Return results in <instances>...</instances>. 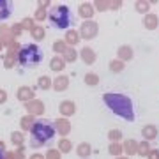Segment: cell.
<instances>
[{
    "instance_id": "2",
    "label": "cell",
    "mask_w": 159,
    "mask_h": 159,
    "mask_svg": "<svg viewBox=\"0 0 159 159\" xmlns=\"http://www.w3.org/2000/svg\"><path fill=\"white\" fill-rule=\"evenodd\" d=\"M43 55L39 53V48L37 46H25L21 51H20V62L23 66H37L41 62Z\"/></svg>"
},
{
    "instance_id": "1",
    "label": "cell",
    "mask_w": 159,
    "mask_h": 159,
    "mask_svg": "<svg viewBox=\"0 0 159 159\" xmlns=\"http://www.w3.org/2000/svg\"><path fill=\"white\" fill-rule=\"evenodd\" d=\"M104 101L110 104V108L115 110V113H119L120 117H124V119H133V110H131V102L127 97L124 96H119V94H106L104 97Z\"/></svg>"
},
{
    "instance_id": "4",
    "label": "cell",
    "mask_w": 159,
    "mask_h": 159,
    "mask_svg": "<svg viewBox=\"0 0 159 159\" xmlns=\"http://www.w3.org/2000/svg\"><path fill=\"white\" fill-rule=\"evenodd\" d=\"M32 133H34V138L39 140L37 143H43V142H48V140L53 136V127H51L48 122H37V124L32 127Z\"/></svg>"
},
{
    "instance_id": "3",
    "label": "cell",
    "mask_w": 159,
    "mask_h": 159,
    "mask_svg": "<svg viewBox=\"0 0 159 159\" xmlns=\"http://www.w3.org/2000/svg\"><path fill=\"white\" fill-rule=\"evenodd\" d=\"M50 20L55 27L66 29L69 23H71V14H69V11L66 7H55V9L50 12Z\"/></svg>"
},
{
    "instance_id": "6",
    "label": "cell",
    "mask_w": 159,
    "mask_h": 159,
    "mask_svg": "<svg viewBox=\"0 0 159 159\" xmlns=\"http://www.w3.org/2000/svg\"><path fill=\"white\" fill-rule=\"evenodd\" d=\"M0 159H2V156H0Z\"/></svg>"
},
{
    "instance_id": "5",
    "label": "cell",
    "mask_w": 159,
    "mask_h": 159,
    "mask_svg": "<svg viewBox=\"0 0 159 159\" xmlns=\"http://www.w3.org/2000/svg\"><path fill=\"white\" fill-rule=\"evenodd\" d=\"M4 99H6V94H4V92H0V101H4Z\"/></svg>"
}]
</instances>
